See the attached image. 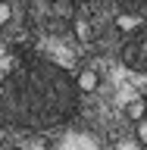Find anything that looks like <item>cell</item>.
<instances>
[{
    "mask_svg": "<svg viewBox=\"0 0 147 150\" xmlns=\"http://www.w3.org/2000/svg\"><path fill=\"white\" fill-rule=\"evenodd\" d=\"M78 84L63 66L28 59L0 81V119L19 131H53L78 110Z\"/></svg>",
    "mask_w": 147,
    "mask_h": 150,
    "instance_id": "6da1fadb",
    "label": "cell"
},
{
    "mask_svg": "<svg viewBox=\"0 0 147 150\" xmlns=\"http://www.w3.org/2000/svg\"><path fill=\"white\" fill-rule=\"evenodd\" d=\"M72 19H75L72 0H35L31 3V25H38V31H63Z\"/></svg>",
    "mask_w": 147,
    "mask_h": 150,
    "instance_id": "7a4b0ae2",
    "label": "cell"
},
{
    "mask_svg": "<svg viewBox=\"0 0 147 150\" xmlns=\"http://www.w3.org/2000/svg\"><path fill=\"white\" fill-rule=\"evenodd\" d=\"M119 56L131 72H147V31H138L135 38H129Z\"/></svg>",
    "mask_w": 147,
    "mask_h": 150,
    "instance_id": "3957f363",
    "label": "cell"
},
{
    "mask_svg": "<svg viewBox=\"0 0 147 150\" xmlns=\"http://www.w3.org/2000/svg\"><path fill=\"white\" fill-rule=\"evenodd\" d=\"M56 150H100V144H97V138H94L91 131L72 128V131L63 134V141L56 144Z\"/></svg>",
    "mask_w": 147,
    "mask_h": 150,
    "instance_id": "277c9868",
    "label": "cell"
},
{
    "mask_svg": "<svg viewBox=\"0 0 147 150\" xmlns=\"http://www.w3.org/2000/svg\"><path fill=\"white\" fill-rule=\"evenodd\" d=\"M75 84H78V91L82 94H91L100 88V75L94 72V69H82V72L75 75Z\"/></svg>",
    "mask_w": 147,
    "mask_h": 150,
    "instance_id": "5b68a950",
    "label": "cell"
},
{
    "mask_svg": "<svg viewBox=\"0 0 147 150\" xmlns=\"http://www.w3.org/2000/svg\"><path fill=\"white\" fill-rule=\"evenodd\" d=\"M116 25H119L122 31H135V28H141V13H122V16L116 19Z\"/></svg>",
    "mask_w": 147,
    "mask_h": 150,
    "instance_id": "8992f818",
    "label": "cell"
},
{
    "mask_svg": "<svg viewBox=\"0 0 147 150\" xmlns=\"http://www.w3.org/2000/svg\"><path fill=\"white\" fill-rule=\"evenodd\" d=\"M125 116H129L131 122H141V119L147 116V103L141 100V97H138V100H131L129 106H125Z\"/></svg>",
    "mask_w": 147,
    "mask_h": 150,
    "instance_id": "52a82bcc",
    "label": "cell"
},
{
    "mask_svg": "<svg viewBox=\"0 0 147 150\" xmlns=\"http://www.w3.org/2000/svg\"><path fill=\"white\" fill-rule=\"evenodd\" d=\"M122 6V13H144L147 9V0H116Z\"/></svg>",
    "mask_w": 147,
    "mask_h": 150,
    "instance_id": "ba28073f",
    "label": "cell"
},
{
    "mask_svg": "<svg viewBox=\"0 0 147 150\" xmlns=\"http://www.w3.org/2000/svg\"><path fill=\"white\" fill-rule=\"evenodd\" d=\"M116 150H144V144H141L138 138H135V141H119V147H116Z\"/></svg>",
    "mask_w": 147,
    "mask_h": 150,
    "instance_id": "9c48e42d",
    "label": "cell"
},
{
    "mask_svg": "<svg viewBox=\"0 0 147 150\" xmlns=\"http://www.w3.org/2000/svg\"><path fill=\"white\" fill-rule=\"evenodd\" d=\"M9 19H13V6L9 3H0V25H6Z\"/></svg>",
    "mask_w": 147,
    "mask_h": 150,
    "instance_id": "30bf717a",
    "label": "cell"
},
{
    "mask_svg": "<svg viewBox=\"0 0 147 150\" xmlns=\"http://www.w3.org/2000/svg\"><path fill=\"white\" fill-rule=\"evenodd\" d=\"M138 141H141V144L147 147V116H144V119L138 122Z\"/></svg>",
    "mask_w": 147,
    "mask_h": 150,
    "instance_id": "8fae6325",
    "label": "cell"
},
{
    "mask_svg": "<svg viewBox=\"0 0 147 150\" xmlns=\"http://www.w3.org/2000/svg\"><path fill=\"white\" fill-rule=\"evenodd\" d=\"M75 28H78V38H88V25L85 22H75Z\"/></svg>",
    "mask_w": 147,
    "mask_h": 150,
    "instance_id": "7c38bea8",
    "label": "cell"
},
{
    "mask_svg": "<svg viewBox=\"0 0 147 150\" xmlns=\"http://www.w3.org/2000/svg\"><path fill=\"white\" fill-rule=\"evenodd\" d=\"M0 141H3V119H0Z\"/></svg>",
    "mask_w": 147,
    "mask_h": 150,
    "instance_id": "4fadbf2b",
    "label": "cell"
}]
</instances>
